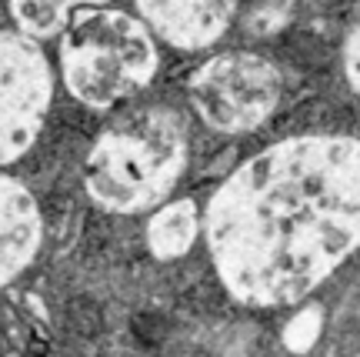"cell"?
Returning <instances> with one entry per match:
<instances>
[{
	"instance_id": "6da1fadb",
	"label": "cell",
	"mask_w": 360,
	"mask_h": 357,
	"mask_svg": "<svg viewBox=\"0 0 360 357\" xmlns=\"http://www.w3.org/2000/svg\"><path fill=\"white\" fill-rule=\"evenodd\" d=\"M210 251L254 304L307 294L360 241V144L290 141L240 167L214 197Z\"/></svg>"
},
{
	"instance_id": "7a4b0ae2",
	"label": "cell",
	"mask_w": 360,
	"mask_h": 357,
	"mask_svg": "<svg viewBox=\"0 0 360 357\" xmlns=\"http://www.w3.org/2000/svg\"><path fill=\"white\" fill-rule=\"evenodd\" d=\"M184 167V124L164 107L137 111L103 130L90 154L87 180L97 201L137 211L164 197Z\"/></svg>"
},
{
	"instance_id": "3957f363",
	"label": "cell",
	"mask_w": 360,
	"mask_h": 357,
	"mask_svg": "<svg viewBox=\"0 0 360 357\" xmlns=\"http://www.w3.org/2000/svg\"><path fill=\"white\" fill-rule=\"evenodd\" d=\"M157 57L137 20L103 11L80 17L64 47L70 90L87 104H114L150 77Z\"/></svg>"
},
{
	"instance_id": "277c9868",
	"label": "cell",
	"mask_w": 360,
	"mask_h": 357,
	"mask_svg": "<svg viewBox=\"0 0 360 357\" xmlns=\"http://www.w3.org/2000/svg\"><path fill=\"white\" fill-rule=\"evenodd\" d=\"M197 111L220 130H247L260 124L277 101V77L260 57L227 54L217 57L191 84Z\"/></svg>"
},
{
	"instance_id": "5b68a950",
	"label": "cell",
	"mask_w": 360,
	"mask_h": 357,
	"mask_svg": "<svg viewBox=\"0 0 360 357\" xmlns=\"http://www.w3.org/2000/svg\"><path fill=\"white\" fill-rule=\"evenodd\" d=\"M51 101V74L34 44L0 34V161L34 141Z\"/></svg>"
},
{
	"instance_id": "8992f818",
	"label": "cell",
	"mask_w": 360,
	"mask_h": 357,
	"mask_svg": "<svg viewBox=\"0 0 360 357\" xmlns=\"http://www.w3.org/2000/svg\"><path fill=\"white\" fill-rule=\"evenodd\" d=\"M37 244V217L20 187L0 177V284L24 268Z\"/></svg>"
},
{
	"instance_id": "52a82bcc",
	"label": "cell",
	"mask_w": 360,
	"mask_h": 357,
	"mask_svg": "<svg viewBox=\"0 0 360 357\" xmlns=\"http://www.w3.org/2000/svg\"><path fill=\"white\" fill-rule=\"evenodd\" d=\"M154 17V24L167 34L174 44L184 47H200L224 27V13H231V7L214 4V7H143Z\"/></svg>"
},
{
	"instance_id": "ba28073f",
	"label": "cell",
	"mask_w": 360,
	"mask_h": 357,
	"mask_svg": "<svg viewBox=\"0 0 360 357\" xmlns=\"http://www.w3.org/2000/svg\"><path fill=\"white\" fill-rule=\"evenodd\" d=\"M191 241V207H174L157 220L154 227V244L164 251V254H174L177 247H187Z\"/></svg>"
},
{
	"instance_id": "9c48e42d",
	"label": "cell",
	"mask_w": 360,
	"mask_h": 357,
	"mask_svg": "<svg viewBox=\"0 0 360 357\" xmlns=\"http://www.w3.org/2000/svg\"><path fill=\"white\" fill-rule=\"evenodd\" d=\"M67 324H70V331H77L80 337H94V334L103 327V314L90 297H74V301L67 304Z\"/></svg>"
},
{
	"instance_id": "30bf717a",
	"label": "cell",
	"mask_w": 360,
	"mask_h": 357,
	"mask_svg": "<svg viewBox=\"0 0 360 357\" xmlns=\"http://www.w3.org/2000/svg\"><path fill=\"white\" fill-rule=\"evenodd\" d=\"M134 331H137V337H143L147 344H154V341H160V337L167 334V320L160 318V314H141V318L134 320Z\"/></svg>"
},
{
	"instance_id": "8fae6325",
	"label": "cell",
	"mask_w": 360,
	"mask_h": 357,
	"mask_svg": "<svg viewBox=\"0 0 360 357\" xmlns=\"http://www.w3.org/2000/svg\"><path fill=\"white\" fill-rule=\"evenodd\" d=\"M347 70H350V80L360 87V30L350 37V47H347Z\"/></svg>"
}]
</instances>
